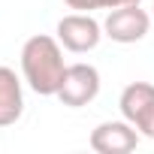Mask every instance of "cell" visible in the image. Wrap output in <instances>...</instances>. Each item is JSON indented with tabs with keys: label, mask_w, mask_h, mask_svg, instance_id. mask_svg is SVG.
<instances>
[{
	"label": "cell",
	"mask_w": 154,
	"mask_h": 154,
	"mask_svg": "<svg viewBox=\"0 0 154 154\" xmlns=\"http://www.w3.org/2000/svg\"><path fill=\"white\" fill-rule=\"evenodd\" d=\"M63 48L54 36L36 33L21 45V75L39 97H57V88L63 82Z\"/></svg>",
	"instance_id": "obj_1"
},
{
	"label": "cell",
	"mask_w": 154,
	"mask_h": 154,
	"mask_svg": "<svg viewBox=\"0 0 154 154\" xmlns=\"http://www.w3.org/2000/svg\"><path fill=\"white\" fill-rule=\"evenodd\" d=\"M103 36H106L103 24L91 12H72V15H63L57 21V42L66 51H75V54L94 51Z\"/></svg>",
	"instance_id": "obj_2"
},
{
	"label": "cell",
	"mask_w": 154,
	"mask_h": 154,
	"mask_svg": "<svg viewBox=\"0 0 154 154\" xmlns=\"http://www.w3.org/2000/svg\"><path fill=\"white\" fill-rule=\"evenodd\" d=\"M118 109L139 130V136L154 139V85H148V82H130L121 91Z\"/></svg>",
	"instance_id": "obj_3"
},
{
	"label": "cell",
	"mask_w": 154,
	"mask_h": 154,
	"mask_svg": "<svg viewBox=\"0 0 154 154\" xmlns=\"http://www.w3.org/2000/svg\"><path fill=\"white\" fill-rule=\"evenodd\" d=\"M100 94V72L91 63H69L63 72V82L57 88V100L69 109H82Z\"/></svg>",
	"instance_id": "obj_4"
},
{
	"label": "cell",
	"mask_w": 154,
	"mask_h": 154,
	"mask_svg": "<svg viewBox=\"0 0 154 154\" xmlns=\"http://www.w3.org/2000/svg\"><path fill=\"white\" fill-rule=\"evenodd\" d=\"M148 30H151V15L139 3H133V6H115V9H109V15L103 21V33L112 42H121V45L145 39Z\"/></svg>",
	"instance_id": "obj_5"
},
{
	"label": "cell",
	"mask_w": 154,
	"mask_h": 154,
	"mask_svg": "<svg viewBox=\"0 0 154 154\" xmlns=\"http://www.w3.org/2000/svg\"><path fill=\"white\" fill-rule=\"evenodd\" d=\"M139 145V130L124 121H103L91 133V148L97 154H127Z\"/></svg>",
	"instance_id": "obj_6"
},
{
	"label": "cell",
	"mask_w": 154,
	"mask_h": 154,
	"mask_svg": "<svg viewBox=\"0 0 154 154\" xmlns=\"http://www.w3.org/2000/svg\"><path fill=\"white\" fill-rule=\"evenodd\" d=\"M24 112V91L15 69L0 66V127H12Z\"/></svg>",
	"instance_id": "obj_7"
},
{
	"label": "cell",
	"mask_w": 154,
	"mask_h": 154,
	"mask_svg": "<svg viewBox=\"0 0 154 154\" xmlns=\"http://www.w3.org/2000/svg\"><path fill=\"white\" fill-rule=\"evenodd\" d=\"M69 9H79V12H91V9H100L97 0H63Z\"/></svg>",
	"instance_id": "obj_8"
},
{
	"label": "cell",
	"mask_w": 154,
	"mask_h": 154,
	"mask_svg": "<svg viewBox=\"0 0 154 154\" xmlns=\"http://www.w3.org/2000/svg\"><path fill=\"white\" fill-rule=\"evenodd\" d=\"M133 3H142V0H97L100 9H115V6H133Z\"/></svg>",
	"instance_id": "obj_9"
},
{
	"label": "cell",
	"mask_w": 154,
	"mask_h": 154,
	"mask_svg": "<svg viewBox=\"0 0 154 154\" xmlns=\"http://www.w3.org/2000/svg\"><path fill=\"white\" fill-rule=\"evenodd\" d=\"M151 9H154V6H151Z\"/></svg>",
	"instance_id": "obj_10"
}]
</instances>
